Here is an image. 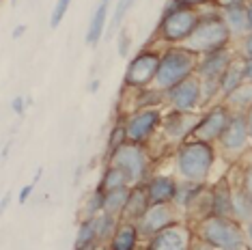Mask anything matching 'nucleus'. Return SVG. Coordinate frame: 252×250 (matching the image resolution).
I'll use <instances>...</instances> for the list:
<instances>
[{
	"label": "nucleus",
	"instance_id": "f257e3e1",
	"mask_svg": "<svg viewBox=\"0 0 252 250\" xmlns=\"http://www.w3.org/2000/svg\"><path fill=\"white\" fill-rule=\"evenodd\" d=\"M194 235L214 250H250L244 224L235 218L211 214L194 224Z\"/></svg>",
	"mask_w": 252,
	"mask_h": 250
},
{
	"label": "nucleus",
	"instance_id": "f03ea898",
	"mask_svg": "<svg viewBox=\"0 0 252 250\" xmlns=\"http://www.w3.org/2000/svg\"><path fill=\"white\" fill-rule=\"evenodd\" d=\"M216 162V151L211 143H203V140L188 138L183 145L177 147V173L181 179L194 181V184H205L214 168Z\"/></svg>",
	"mask_w": 252,
	"mask_h": 250
},
{
	"label": "nucleus",
	"instance_id": "7ed1b4c3",
	"mask_svg": "<svg viewBox=\"0 0 252 250\" xmlns=\"http://www.w3.org/2000/svg\"><path fill=\"white\" fill-rule=\"evenodd\" d=\"M198 61L200 56L190 52L183 45H168L162 52V59H159V69H158L156 80H153V89L166 93V91L177 87L186 78L196 73Z\"/></svg>",
	"mask_w": 252,
	"mask_h": 250
},
{
	"label": "nucleus",
	"instance_id": "20e7f679",
	"mask_svg": "<svg viewBox=\"0 0 252 250\" xmlns=\"http://www.w3.org/2000/svg\"><path fill=\"white\" fill-rule=\"evenodd\" d=\"M166 4L168 7L164 9L162 20H159L158 37L159 41H166L168 45H183L196 31L198 22L203 20V13H200V9L181 7L175 0H168Z\"/></svg>",
	"mask_w": 252,
	"mask_h": 250
},
{
	"label": "nucleus",
	"instance_id": "39448f33",
	"mask_svg": "<svg viewBox=\"0 0 252 250\" xmlns=\"http://www.w3.org/2000/svg\"><path fill=\"white\" fill-rule=\"evenodd\" d=\"M228 41H231V32H228L224 20L220 18V13H209V15H203L196 31L183 43V48H188L190 52L203 56V54L226 48Z\"/></svg>",
	"mask_w": 252,
	"mask_h": 250
},
{
	"label": "nucleus",
	"instance_id": "423d86ee",
	"mask_svg": "<svg viewBox=\"0 0 252 250\" xmlns=\"http://www.w3.org/2000/svg\"><path fill=\"white\" fill-rule=\"evenodd\" d=\"M108 164H114L127 175L129 186L147 184L149 168H151V157L140 143H125L108 157Z\"/></svg>",
	"mask_w": 252,
	"mask_h": 250
},
{
	"label": "nucleus",
	"instance_id": "0eeeda50",
	"mask_svg": "<svg viewBox=\"0 0 252 250\" xmlns=\"http://www.w3.org/2000/svg\"><path fill=\"white\" fill-rule=\"evenodd\" d=\"M159 59H162V52L158 50H140L129 61L123 76V84L127 89H145L153 84L159 69Z\"/></svg>",
	"mask_w": 252,
	"mask_h": 250
},
{
	"label": "nucleus",
	"instance_id": "6e6552de",
	"mask_svg": "<svg viewBox=\"0 0 252 250\" xmlns=\"http://www.w3.org/2000/svg\"><path fill=\"white\" fill-rule=\"evenodd\" d=\"M250 143V132H248V123H246L244 112H233L231 123L226 125V129L222 132L218 147H220L222 156H226L228 160H239L246 153Z\"/></svg>",
	"mask_w": 252,
	"mask_h": 250
},
{
	"label": "nucleus",
	"instance_id": "1a4fd4ad",
	"mask_svg": "<svg viewBox=\"0 0 252 250\" xmlns=\"http://www.w3.org/2000/svg\"><path fill=\"white\" fill-rule=\"evenodd\" d=\"M166 104L175 112H194L198 106H203V80L196 73L186 78L177 87L166 91Z\"/></svg>",
	"mask_w": 252,
	"mask_h": 250
},
{
	"label": "nucleus",
	"instance_id": "9d476101",
	"mask_svg": "<svg viewBox=\"0 0 252 250\" xmlns=\"http://www.w3.org/2000/svg\"><path fill=\"white\" fill-rule=\"evenodd\" d=\"M194 229H190L186 222H175L166 226L164 231L156 233L147 240V250H192L194 246Z\"/></svg>",
	"mask_w": 252,
	"mask_h": 250
},
{
	"label": "nucleus",
	"instance_id": "9b49d317",
	"mask_svg": "<svg viewBox=\"0 0 252 250\" xmlns=\"http://www.w3.org/2000/svg\"><path fill=\"white\" fill-rule=\"evenodd\" d=\"M162 127V112L159 108H145L125 121V129H127V140L129 143H140L145 145L158 129Z\"/></svg>",
	"mask_w": 252,
	"mask_h": 250
},
{
	"label": "nucleus",
	"instance_id": "f8f14e48",
	"mask_svg": "<svg viewBox=\"0 0 252 250\" xmlns=\"http://www.w3.org/2000/svg\"><path fill=\"white\" fill-rule=\"evenodd\" d=\"M233 112L228 110L224 104L214 106L209 112H205L203 119L198 121L196 129H194L192 138L194 140H203V143H218L222 132L226 129V125L231 123Z\"/></svg>",
	"mask_w": 252,
	"mask_h": 250
},
{
	"label": "nucleus",
	"instance_id": "ddd939ff",
	"mask_svg": "<svg viewBox=\"0 0 252 250\" xmlns=\"http://www.w3.org/2000/svg\"><path fill=\"white\" fill-rule=\"evenodd\" d=\"M175 222H179L177 207L173 205V203H164V205H151L149 207L147 214L136 222V226H138L140 237L149 240V237H153L156 233L164 231L166 226H170Z\"/></svg>",
	"mask_w": 252,
	"mask_h": 250
},
{
	"label": "nucleus",
	"instance_id": "4468645a",
	"mask_svg": "<svg viewBox=\"0 0 252 250\" xmlns=\"http://www.w3.org/2000/svg\"><path fill=\"white\" fill-rule=\"evenodd\" d=\"M203 119L200 112H175L170 110V115L162 121V132L166 134V138L170 143H177V145H183L188 138H192L194 129H196L198 121Z\"/></svg>",
	"mask_w": 252,
	"mask_h": 250
},
{
	"label": "nucleus",
	"instance_id": "2eb2a0df",
	"mask_svg": "<svg viewBox=\"0 0 252 250\" xmlns=\"http://www.w3.org/2000/svg\"><path fill=\"white\" fill-rule=\"evenodd\" d=\"M235 61V54L231 52V48H222L216 52L203 54L196 67V76L203 82H211V84H220V78L224 76V71L228 69V65Z\"/></svg>",
	"mask_w": 252,
	"mask_h": 250
},
{
	"label": "nucleus",
	"instance_id": "dca6fc26",
	"mask_svg": "<svg viewBox=\"0 0 252 250\" xmlns=\"http://www.w3.org/2000/svg\"><path fill=\"white\" fill-rule=\"evenodd\" d=\"M211 214L224 216V218H235L233 184H231V179H228V175L220 177L214 186H211Z\"/></svg>",
	"mask_w": 252,
	"mask_h": 250
},
{
	"label": "nucleus",
	"instance_id": "f3484780",
	"mask_svg": "<svg viewBox=\"0 0 252 250\" xmlns=\"http://www.w3.org/2000/svg\"><path fill=\"white\" fill-rule=\"evenodd\" d=\"M177 186L179 181L170 175H156L145 184L147 194L151 205H164V203H173L177 196Z\"/></svg>",
	"mask_w": 252,
	"mask_h": 250
},
{
	"label": "nucleus",
	"instance_id": "a211bd4d",
	"mask_svg": "<svg viewBox=\"0 0 252 250\" xmlns=\"http://www.w3.org/2000/svg\"><path fill=\"white\" fill-rule=\"evenodd\" d=\"M149 207H151V201H149V194H147L145 184H142V186H131L127 205H125L123 214H121V220L136 224V222H138V220L142 218V216L147 214Z\"/></svg>",
	"mask_w": 252,
	"mask_h": 250
},
{
	"label": "nucleus",
	"instance_id": "6ab92c4d",
	"mask_svg": "<svg viewBox=\"0 0 252 250\" xmlns=\"http://www.w3.org/2000/svg\"><path fill=\"white\" fill-rule=\"evenodd\" d=\"M220 18L224 20V24L233 37H248L250 35V26H248V18H246V9L244 4H235V7H224L218 11Z\"/></svg>",
	"mask_w": 252,
	"mask_h": 250
},
{
	"label": "nucleus",
	"instance_id": "aec40b11",
	"mask_svg": "<svg viewBox=\"0 0 252 250\" xmlns=\"http://www.w3.org/2000/svg\"><path fill=\"white\" fill-rule=\"evenodd\" d=\"M138 240H140L138 226L134 222L121 220V224L117 226V231H114V235L110 240V250H136Z\"/></svg>",
	"mask_w": 252,
	"mask_h": 250
},
{
	"label": "nucleus",
	"instance_id": "412c9836",
	"mask_svg": "<svg viewBox=\"0 0 252 250\" xmlns=\"http://www.w3.org/2000/svg\"><path fill=\"white\" fill-rule=\"evenodd\" d=\"M106 22H108V2H101L99 7L95 9L93 18L89 22V28H87V43L91 48H95L97 43L101 41L106 32Z\"/></svg>",
	"mask_w": 252,
	"mask_h": 250
},
{
	"label": "nucleus",
	"instance_id": "4be33fe9",
	"mask_svg": "<svg viewBox=\"0 0 252 250\" xmlns=\"http://www.w3.org/2000/svg\"><path fill=\"white\" fill-rule=\"evenodd\" d=\"M244 82H246V80H244V67H242V61L235 59L231 65H228V69L224 71V76L220 78V97L224 99L226 95H231L233 91H237Z\"/></svg>",
	"mask_w": 252,
	"mask_h": 250
},
{
	"label": "nucleus",
	"instance_id": "5701e85b",
	"mask_svg": "<svg viewBox=\"0 0 252 250\" xmlns=\"http://www.w3.org/2000/svg\"><path fill=\"white\" fill-rule=\"evenodd\" d=\"M222 104L231 112H246L252 106V82H244L237 91L226 95V97L222 99Z\"/></svg>",
	"mask_w": 252,
	"mask_h": 250
},
{
	"label": "nucleus",
	"instance_id": "b1692460",
	"mask_svg": "<svg viewBox=\"0 0 252 250\" xmlns=\"http://www.w3.org/2000/svg\"><path fill=\"white\" fill-rule=\"evenodd\" d=\"M125 186H129L127 175L119 166H114V164H108L104 175H101V181H99V186H97V190H99L101 194H106V192L119 190V188H125Z\"/></svg>",
	"mask_w": 252,
	"mask_h": 250
},
{
	"label": "nucleus",
	"instance_id": "393cba45",
	"mask_svg": "<svg viewBox=\"0 0 252 250\" xmlns=\"http://www.w3.org/2000/svg\"><path fill=\"white\" fill-rule=\"evenodd\" d=\"M129 192H131V186H125V188H119V190L106 192L104 194V212L121 218L123 209H125V205H127Z\"/></svg>",
	"mask_w": 252,
	"mask_h": 250
},
{
	"label": "nucleus",
	"instance_id": "a878e982",
	"mask_svg": "<svg viewBox=\"0 0 252 250\" xmlns=\"http://www.w3.org/2000/svg\"><path fill=\"white\" fill-rule=\"evenodd\" d=\"M233 203H235V218L242 224L252 222V196H248L242 188H233Z\"/></svg>",
	"mask_w": 252,
	"mask_h": 250
},
{
	"label": "nucleus",
	"instance_id": "bb28decb",
	"mask_svg": "<svg viewBox=\"0 0 252 250\" xmlns=\"http://www.w3.org/2000/svg\"><path fill=\"white\" fill-rule=\"evenodd\" d=\"M89 244H99L97 242V229H95V218H84L80 222L78 235H76V248L89 246Z\"/></svg>",
	"mask_w": 252,
	"mask_h": 250
},
{
	"label": "nucleus",
	"instance_id": "cd10ccee",
	"mask_svg": "<svg viewBox=\"0 0 252 250\" xmlns=\"http://www.w3.org/2000/svg\"><path fill=\"white\" fill-rule=\"evenodd\" d=\"M129 143L127 140V129H125V123L123 125H114V127L110 129V136H108V157L112 156L114 151L119 149L121 145Z\"/></svg>",
	"mask_w": 252,
	"mask_h": 250
},
{
	"label": "nucleus",
	"instance_id": "c85d7f7f",
	"mask_svg": "<svg viewBox=\"0 0 252 250\" xmlns=\"http://www.w3.org/2000/svg\"><path fill=\"white\" fill-rule=\"evenodd\" d=\"M136 4V0H119L117 2V9H114V15H112V24H110V32H117L121 31V24L125 20V15L129 13V9Z\"/></svg>",
	"mask_w": 252,
	"mask_h": 250
},
{
	"label": "nucleus",
	"instance_id": "c756f323",
	"mask_svg": "<svg viewBox=\"0 0 252 250\" xmlns=\"http://www.w3.org/2000/svg\"><path fill=\"white\" fill-rule=\"evenodd\" d=\"M101 212H104V194L99 190H95L84 203V218H95Z\"/></svg>",
	"mask_w": 252,
	"mask_h": 250
},
{
	"label": "nucleus",
	"instance_id": "7c9ffc66",
	"mask_svg": "<svg viewBox=\"0 0 252 250\" xmlns=\"http://www.w3.org/2000/svg\"><path fill=\"white\" fill-rule=\"evenodd\" d=\"M69 4H71V0H56L54 9H52V15H50V26H52V28L61 26L63 18H65L67 11H69Z\"/></svg>",
	"mask_w": 252,
	"mask_h": 250
},
{
	"label": "nucleus",
	"instance_id": "2f4dec72",
	"mask_svg": "<svg viewBox=\"0 0 252 250\" xmlns=\"http://www.w3.org/2000/svg\"><path fill=\"white\" fill-rule=\"evenodd\" d=\"M235 188H242L248 196H252V162L246 168L239 170V184Z\"/></svg>",
	"mask_w": 252,
	"mask_h": 250
},
{
	"label": "nucleus",
	"instance_id": "473e14b6",
	"mask_svg": "<svg viewBox=\"0 0 252 250\" xmlns=\"http://www.w3.org/2000/svg\"><path fill=\"white\" fill-rule=\"evenodd\" d=\"M129 48H131V37H129V31H127V28H121V31H119V39H117V50H119V56H127V54H129Z\"/></svg>",
	"mask_w": 252,
	"mask_h": 250
},
{
	"label": "nucleus",
	"instance_id": "72a5a7b5",
	"mask_svg": "<svg viewBox=\"0 0 252 250\" xmlns=\"http://www.w3.org/2000/svg\"><path fill=\"white\" fill-rule=\"evenodd\" d=\"M41 173H43V168H39V170H37V177H35V181H32V184H26V186L18 192V203H20V205H24L28 198H31L32 192H35V186L39 184V177H41Z\"/></svg>",
	"mask_w": 252,
	"mask_h": 250
},
{
	"label": "nucleus",
	"instance_id": "f704fd0d",
	"mask_svg": "<svg viewBox=\"0 0 252 250\" xmlns=\"http://www.w3.org/2000/svg\"><path fill=\"white\" fill-rule=\"evenodd\" d=\"M175 2H179L181 7H192V9H200L205 7L207 2H211V0H175Z\"/></svg>",
	"mask_w": 252,
	"mask_h": 250
},
{
	"label": "nucleus",
	"instance_id": "c9c22d12",
	"mask_svg": "<svg viewBox=\"0 0 252 250\" xmlns=\"http://www.w3.org/2000/svg\"><path fill=\"white\" fill-rule=\"evenodd\" d=\"M24 106H26V99L22 97V95H18V97L13 99V104H11V108H13V112H15L18 117L24 115Z\"/></svg>",
	"mask_w": 252,
	"mask_h": 250
},
{
	"label": "nucleus",
	"instance_id": "e433bc0d",
	"mask_svg": "<svg viewBox=\"0 0 252 250\" xmlns=\"http://www.w3.org/2000/svg\"><path fill=\"white\" fill-rule=\"evenodd\" d=\"M242 67H244V80L252 82V59H242Z\"/></svg>",
	"mask_w": 252,
	"mask_h": 250
},
{
	"label": "nucleus",
	"instance_id": "4c0bfd02",
	"mask_svg": "<svg viewBox=\"0 0 252 250\" xmlns=\"http://www.w3.org/2000/svg\"><path fill=\"white\" fill-rule=\"evenodd\" d=\"M244 59H252V32L244 41Z\"/></svg>",
	"mask_w": 252,
	"mask_h": 250
},
{
	"label": "nucleus",
	"instance_id": "58836bf2",
	"mask_svg": "<svg viewBox=\"0 0 252 250\" xmlns=\"http://www.w3.org/2000/svg\"><path fill=\"white\" fill-rule=\"evenodd\" d=\"M244 9H246V18H248V26H250V32H252V0H246Z\"/></svg>",
	"mask_w": 252,
	"mask_h": 250
},
{
	"label": "nucleus",
	"instance_id": "ea45409f",
	"mask_svg": "<svg viewBox=\"0 0 252 250\" xmlns=\"http://www.w3.org/2000/svg\"><path fill=\"white\" fill-rule=\"evenodd\" d=\"M246 115V123H248V132H250V140H252V106L248 108V110L244 112Z\"/></svg>",
	"mask_w": 252,
	"mask_h": 250
},
{
	"label": "nucleus",
	"instance_id": "a19ab883",
	"mask_svg": "<svg viewBox=\"0 0 252 250\" xmlns=\"http://www.w3.org/2000/svg\"><path fill=\"white\" fill-rule=\"evenodd\" d=\"M244 229H246V237H248V244L252 246V222L248 224H244Z\"/></svg>",
	"mask_w": 252,
	"mask_h": 250
},
{
	"label": "nucleus",
	"instance_id": "79ce46f5",
	"mask_svg": "<svg viewBox=\"0 0 252 250\" xmlns=\"http://www.w3.org/2000/svg\"><path fill=\"white\" fill-rule=\"evenodd\" d=\"M24 32H26V26H18V28L13 31V37H15V39H20L22 35H24Z\"/></svg>",
	"mask_w": 252,
	"mask_h": 250
},
{
	"label": "nucleus",
	"instance_id": "37998d69",
	"mask_svg": "<svg viewBox=\"0 0 252 250\" xmlns=\"http://www.w3.org/2000/svg\"><path fill=\"white\" fill-rule=\"evenodd\" d=\"M97 87H99V80H95L93 84H91V93H95V91H97Z\"/></svg>",
	"mask_w": 252,
	"mask_h": 250
},
{
	"label": "nucleus",
	"instance_id": "c03bdc74",
	"mask_svg": "<svg viewBox=\"0 0 252 250\" xmlns=\"http://www.w3.org/2000/svg\"><path fill=\"white\" fill-rule=\"evenodd\" d=\"M101 2H110V0H101Z\"/></svg>",
	"mask_w": 252,
	"mask_h": 250
},
{
	"label": "nucleus",
	"instance_id": "a18cd8bd",
	"mask_svg": "<svg viewBox=\"0 0 252 250\" xmlns=\"http://www.w3.org/2000/svg\"><path fill=\"white\" fill-rule=\"evenodd\" d=\"M211 2H216V0H211Z\"/></svg>",
	"mask_w": 252,
	"mask_h": 250
}]
</instances>
